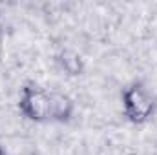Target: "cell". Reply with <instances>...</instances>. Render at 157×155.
<instances>
[{"mask_svg":"<svg viewBox=\"0 0 157 155\" xmlns=\"http://www.w3.org/2000/svg\"><path fill=\"white\" fill-rule=\"evenodd\" d=\"M57 62L60 64V68L70 75V77H78L84 73V59L82 55L71 49V47H64L60 49V53L57 55Z\"/></svg>","mask_w":157,"mask_h":155,"instance_id":"3957f363","label":"cell"},{"mask_svg":"<svg viewBox=\"0 0 157 155\" xmlns=\"http://www.w3.org/2000/svg\"><path fill=\"white\" fill-rule=\"evenodd\" d=\"M4 39H6V33H4V26L0 22V62H2V57H4Z\"/></svg>","mask_w":157,"mask_h":155,"instance_id":"277c9868","label":"cell"},{"mask_svg":"<svg viewBox=\"0 0 157 155\" xmlns=\"http://www.w3.org/2000/svg\"><path fill=\"white\" fill-rule=\"evenodd\" d=\"M18 110L33 122H68L75 113V102L62 91L44 89L35 82H28L20 89Z\"/></svg>","mask_w":157,"mask_h":155,"instance_id":"6da1fadb","label":"cell"},{"mask_svg":"<svg viewBox=\"0 0 157 155\" xmlns=\"http://www.w3.org/2000/svg\"><path fill=\"white\" fill-rule=\"evenodd\" d=\"M155 97L143 82H132L122 91V113L133 124H144L155 113Z\"/></svg>","mask_w":157,"mask_h":155,"instance_id":"7a4b0ae2","label":"cell"},{"mask_svg":"<svg viewBox=\"0 0 157 155\" xmlns=\"http://www.w3.org/2000/svg\"><path fill=\"white\" fill-rule=\"evenodd\" d=\"M0 155H4V150H2V146H0Z\"/></svg>","mask_w":157,"mask_h":155,"instance_id":"5b68a950","label":"cell"}]
</instances>
